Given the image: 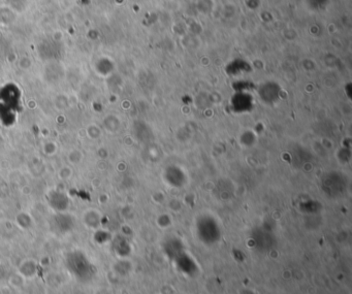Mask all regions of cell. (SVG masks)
<instances>
[{"instance_id": "6da1fadb", "label": "cell", "mask_w": 352, "mask_h": 294, "mask_svg": "<svg viewBox=\"0 0 352 294\" xmlns=\"http://www.w3.org/2000/svg\"><path fill=\"white\" fill-rule=\"evenodd\" d=\"M195 6L199 14L210 15L214 11L215 2L214 0H197Z\"/></svg>"}, {"instance_id": "7a4b0ae2", "label": "cell", "mask_w": 352, "mask_h": 294, "mask_svg": "<svg viewBox=\"0 0 352 294\" xmlns=\"http://www.w3.org/2000/svg\"><path fill=\"white\" fill-rule=\"evenodd\" d=\"M166 2H174V0H166Z\"/></svg>"}]
</instances>
